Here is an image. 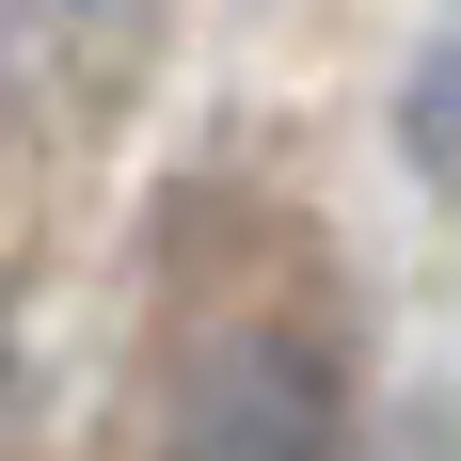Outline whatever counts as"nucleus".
<instances>
[{"label": "nucleus", "mask_w": 461, "mask_h": 461, "mask_svg": "<svg viewBox=\"0 0 461 461\" xmlns=\"http://www.w3.org/2000/svg\"><path fill=\"white\" fill-rule=\"evenodd\" d=\"M143 461H350V319L303 271V239L239 255L176 303Z\"/></svg>", "instance_id": "f257e3e1"}]
</instances>
